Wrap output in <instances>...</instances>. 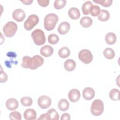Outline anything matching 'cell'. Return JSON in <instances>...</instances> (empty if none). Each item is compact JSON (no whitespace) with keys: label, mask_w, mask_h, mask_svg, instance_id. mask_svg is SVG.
<instances>
[{"label":"cell","mask_w":120,"mask_h":120,"mask_svg":"<svg viewBox=\"0 0 120 120\" xmlns=\"http://www.w3.org/2000/svg\"><path fill=\"white\" fill-rule=\"evenodd\" d=\"M44 61V59L38 55H34L32 57L25 56L22 59L21 66L24 68H30L34 70L41 66Z\"/></svg>","instance_id":"cell-1"},{"label":"cell","mask_w":120,"mask_h":120,"mask_svg":"<svg viewBox=\"0 0 120 120\" xmlns=\"http://www.w3.org/2000/svg\"><path fill=\"white\" fill-rule=\"evenodd\" d=\"M59 17L54 13L47 14L44 18V28L47 31L53 30L58 22Z\"/></svg>","instance_id":"cell-2"},{"label":"cell","mask_w":120,"mask_h":120,"mask_svg":"<svg viewBox=\"0 0 120 120\" xmlns=\"http://www.w3.org/2000/svg\"><path fill=\"white\" fill-rule=\"evenodd\" d=\"M31 37L34 43L37 45H41L45 43V33L40 29H37L33 31L31 33Z\"/></svg>","instance_id":"cell-3"},{"label":"cell","mask_w":120,"mask_h":120,"mask_svg":"<svg viewBox=\"0 0 120 120\" xmlns=\"http://www.w3.org/2000/svg\"><path fill=\"white\" fill-rule=\"evenodd\" d=\"M104 110L103 102L100 99H95L92 103L90 107V112L92 114L95 116L101 115Z\"/></svg>","instance_id":"cell-4"},{"label":"cell","mask_w":120,"mask_h":120,"mask_svg":"<svg viewBox=\"0 0 120 120\" xmlns=\"http://www.w3.org/2000/svg\"><path fill=\"white\" fill-rule=\"evenodd\" d=\"M17 30V25L13 21L8 22L3 28L4 35L8 38L14 36Z\"/></svg>","instance_id":"cell-5"},{"label":"cell","mask_w":120,"mask_h":120,"mask_svg":"<svg viewBox=\"0 0 120 120\" xmlns=\"http://www.w3.org/2000/svg\"><path fill=\"white\" fill-rule=\"evenodd\" d=\"M39 22V18L38 15L32 14L29 16L24 22V28L27 30H31Z\"/></svg>","instance_id":"cell-6"},{"label":"cell","mask_w":120,"mask_h":120,"mask_svg":"<svg viewBox=\"0 0 120 120\" xmlns=\"http://www.w3.org/2000/svg\"><path fill=\"white\" fill-rule=\"evenodd\" d=\"M79 60L84 64H89L93 60V55L91 52L88 49H82L78 53Z\"/></svg>","instance_id":"cell-7"},{"label":"cell","mask_w":120,"mask_h":120,"mask_svg":"<svg viewBox=\"0 0 120 120\" xmlns=\"http://www.w3.org/2000/svg\"><path fill=\"white\" fill-rule=\"evenodd\" d=\"M38 106L43 109H47L49 107L52 103L51 99L47 96L43 95L39 97L38 100Z\"/></svg>","instance_id":"cell-8"},{"label":"cell","mask_w":120,"mask_h":120,"mask_svg":"<svg viewBox=\"0 0 120 120\" xmlns=\"http://www.w3.org/2000/svg\"><path fill=\"white\" fill-rule=\"evenodd\" d=\"M25 13L24 11L20 8L16 9L14 10L12 14V17L14 20L18 22L22 21L25 17Z\"/></svg>","instance_id":"cell-9"},{"label":"cell","mask_w":120,"mask_h":120,"mask_svg":"<svg viewBox=\"0 0 120 120\" xmlns=\"http://www.w3.org/2000/svg\"><path fill=\"white\" fill-rule=\"evenodd\" d=\"M81 94L79 90L76 89L71 90L68 94V97L71 102H76L80 98Z\"/></svg>","instance_id":"cell-10"},{"label":"cell","mask_w":120,"mask_h":120,"mask_svg":"<svg viewBox=\"0 0 120 120\" xmlns=\"http://www.w3.org/2000/svg\"><path fill=\"white\" fill-rule=\"evenodd\" d=\"M95 95V91L92 88L86 87L82 91V97L87 100L92 99L94 97Z\"/></svg>","instance_id":"cell-11"},{"label":"cell","mask_w":120,"mask_h":120,"mask_svg":"<svg viewBox=\"0 0 120 120\" xmlns=\"http://www.w3.org/2000/svg\"><path fill=\"white\" fill-rule=\"evenodd\" d=\"M53 52V48L49 45H45L42 47L40 50V54L45 57H49L51 56Z\"/></svg>","instance_id":"cell-12"},{"label":"cell","mask_w":120,"mask_h":120,"mask_svg":"<svg viewBox=\"0 0 120 120\" xmlns=\"http://www.w3.org/2000/svg\"><path fill=\"white\" fill-rule=\"evenodd\" d=\"M70 28V25L68 22H63L59 25L58 31L61 35H65L69 31Z\"/></svg>","instance_id":"cell-13"},{"label":"cell","mask_w":120,"mask_h":120,"mask_svg":"<svg viewBox=\"0 0 120 120\" xmlns=\"http://www.w3.org/2000/svg\"><path fill=\"white\" fill-rule=\"evenodd\" d=\"M19 103L18 101L14 98L8 99L6 102L7 108L10 111H13L16 109L18 107Z\"/></svg>","instance_id":"cell-14"},{"label":"cell","mask_w":120,"mask_h":120,"mask_svg":"<svg viewBox=\"0 0 120 120\" xmlns=\"http://www.w3.org/2000/svg\"><path fill=\"white\" fill-rule=\"evenodd\" d=\"M24 118L26 120H32L36 119L37 113L35 110L29 108L26 109L23 113Z\"/></svg>","instance_id":"cell-15"},{"label":"cell","mask_w":120,"mask_h":120,"mask_svg":"<svg viewBox=\"0 0 120 120\" xmlns=\"http://www.w3.org/2000/svg\"><path fill=\"white\" fill-rule=\"evenodd\" d=\"M68 14L69 17L73 20H77L80 17L79 10L75 7L71 8L69 9Z\"/></svg>","instance_id":"cell-16"},{"label":"cell","mask_w":120,"mask_h":120,"mask_svg":"<svg viewBox=\"0 0 120 120\" xmlns=\"http://www.w3.org/2000/svg\"><path fill=\"white\" fill-rule=\"evenodd\" d=\"M64 66L65 69L67 71L71 72L75 69L76 67V63L73 60L68 59L65 61Z\"/></svg>","instance_id":"cell-17"},{"label":"cell","mask_w":120,"mask_h":120,"mask_svg":"<svg viewBox=\"0 0 120 120\" xmlns=\"http://www.w3.org/2000/svg\"><path fill=\"white\" fill-rule=\"evenodd\" d=\"M80 22L82 27L86 28L91 26L92 24L93 21L92 19L89 16H84L80 19Z\"/></svg>","instance_id":"cell-18"},{"label":"cell","mask_w":120,"mask_h":120,"mask_svg":"<svg viewBox=\"0 0 120 120\" xmlns=\"http://www.w3.org/2000/svg\"><path fill=\"white\" fill-rule=\"evenodd\" d=\"M48 120H58L59 115L58 112L54 109L52 108L49 110L46 113Z\"/></svg>","instance_id":"cell-19"},{"label":"cell","mask_w":120,"mask_h":120,"mask_svg":"<svg viewBox=\"0 0 120 120\" xmlns=\"http://www.w3.org/2000/svg\"><path fill=\"white\" fill-rule=\"evenodd\" d=\"M116 36L113 32H109L105 36V42L109 45L114 44L116 42Z\"/></svg>","instance_id":"cell-20"},{"label":"cell","mask_w":120,"mask_h":120,"mask_svg":"<svg viewBox=\"0 0 120 120\" xmlns=\"http://www.w3.org/2000/svg\"><path fill=\"white\" fill-rule=\"evenodd\" d=\"M69 103L68 101L64 98L61 99L58 102V107L61 111H66L69 108Z\"/></svg>","instance_id":"cell-21"},{"label":"cell","mask_w":120,"mask_h":120,"mask_svg":"<svg viewBox=\"0 0 120 120\" xmlns=\"http://www.w3.org/2000/svg\"><path fill=\"white\" fill-rule=\"evenodd\" d=\"M110 16V13L108 11L102 9L101 10L99 15H98V19L100 21L105 22L109 20Z\"/></svg>","instance_id":"cell-22"},{"label":"cell","mask_w":120,"mask_h":120,"mask_svg":"<svg viewBox=\"0 0 120 120\" xmlns=\"http://www.w3.org/2000/svg\"><path fill=\"white\" fill-rule=\"evenodd\" d=\"M58 54L60 58L63 59L67 58L69 56L70 51L67 47H62L59 50Z\"/></svg>","instance_id":"cell-23"},{"label":"cell","mask_w":120,"mask_h":120,"mask_svg":"<svg viewBox=\"0 0 120 120\" xmlns=\"http://www.w3.org/2000/svg\"><path fill=\"white\" fill-rule=\"evenodd\" d=\"M92 3L90 1H87L85 2L82 5V13L84 15H88L90 13V9L92 6Z\"/></svg>","instance_id":"cell-24"},{"label":"cell","mask_w":120,"mask_h":120,"mask_svg":"<svg viewBox=\"0 0 120 120\" xmlns=\"http://www.w3.org/2000/svg\"><path fill=\"white\" fill-rule=\"evenodd\" d=\"M103 54L105 58L107 59L111 60L114 57L115 52L112 49L107 47L104 50Z\"/></svg>","instance_id":"cell-25"},{"label":"cell","mask_w":120,"mask_h":120,"mask_svg":"<svg viewBox=\"0 0 120 120\" xmlns=\"http://www.w3.org/2000/svg\"><path fill=\"white\" fill-rule=\"evenodd\" d=\"M119 94L120 91L118 89H113L109 92V97L112 100L117 101L119 100Z\"/></svg>","instance_id":"cell-26"},{"label":"cell","mask_w":120,"mask_h":120,"mask_svg":"<svg viewBox=\"0 0 120 120\" xmlns=\"http://www.w3.org/2000/svg\"><path fill=\"white\" fill-rule=\"evenodd\" d=\"M21 104L24 106H30L31 105L33 100L32 98L29 97H23L20 100Z\"/></svg>","instance_id":"cell-27"},{"label":"cell","mask_w":120,"mask_h":120,"mask_svg":"<svg viewBox=\"0 0 120 120\" xmlns=\"http://www.w3.org/2000/svg\"><path fill=\"white\" fill-rule=\"evenodd\" d=\"M101 9L100 7L98 5H92L91 7L90 13L92 16H97L100 13Z\"/></svg>","instance_id":"cell-28"},{"label":"cell","mask_w":120,"mask_h":120,"mask_svg":"<svg viewBox=\"0 0 120 120\" xmlns=\"http://www.w3.org/2000/svg\"><path fill=\"white\" fill-rule=\"evenodd\" d=\"M67 3L66 0H55L54 2V7L56 9H60L65 7Z\"/></svg>","instance_id":"cell-29"},{"label":"cell","mask_w":120,"mask_h":120,"mask_svg":"<svg viewBox=\"0 0 120 120\" xmlns=\"http://www.w3.org/2000/svg\"><path fill=\"white\" fill-rule=\"evenodd\" d=\"M48 41L50 44L55 45L59 41V38L56 34H52L48 36Z\"/></svg>","instance_id":"cell-30"},{"label":"cell","mask_w":120,"mask_h":120,"mask_svg":"<svg viewBox=\"0 0 120 120\" xmlns=\"http://www.w3.org/2000/svg\"><path fill=\"white\" fill-rule=\"evenodd\" d=\"M94 2L101 5L102 6L105 7H110L112 2V0H93Z\"/></svg>","instance_id":"cell-31"},{"label":"cell","mask_w":120,"mask_h":120,"mask_svg":"<svg viewBox=\"0 0 120 120\" xmlns=\"http://www.w3.org/2000/svg\"><path fill=\"white\" fill-rule=\"evenodd\" d=\"M9 118L10 120H21L22 119L21 114L17 111H14L9 114Z\"/></svg>","instance_id":"cell-32"},{"label":"cell","mask_w":120,"mask_h":120,"mask_svg":"<svg viewBox=\"0 0 120 120\" xmlns=\"http://www.w3.org/2000/svg\"><path fill=\"white\" fill-rule=\"evenodd\" d=\"M8 75L7 74L3 72V71H1L0 72V82L1 83L5 82L8 80Z\"/></svg>","instance_id":"cell-33"},{"label":"cell","mask_w":120,"mask_h":120,"mask_svg":"<svg viewBox=\"0 0 120 120\" xmlns=\"http://www.w3.org/2000/svg\"><path fill=\"white\" fill-rule=\"evenodd\" d=\"M37 2L40 6L43 7H47L49 4V0H38Z\"/></svg>","instance_id":"cell-34"},{"label":"cell","mask_w":120,"mask_h":120,"mask_svg":"<svg viewBox=\"0 0 120 120\" xmlns=\"http://www.w3.org/2000/svg\"><path fill=\"white\" fill-rule=\"evenodd\" d=\"M60 120H70V116L69 114L68 113H65L61 115Z\"/></svg>","instance_id":"cell-35"},{"label":"cell","mask_w":120,"mask_h":120,"mask_svg":"<svg viewBox=\"0 0 120 120\" xmlns=\"http://www.w3.org/2000/svg\"><path fill=\"white\" fill-rule=\"evenodd\" d=\"M21 1L22 2L24 5H30L32 3L33 0H21Z\"/></svg>","instance_id":"cell-36"},{"label":"cell","mask_w":120,"mask_h":120,"mask_svg":"<svg viewBox=\"0 0 120 120\" xmlns=\"http://www.w3.org/2000/svg\"><path fill=\"white\" fill-rule=\"evenodd\" d=\"M38 120H48L46 113H44L41 114L38 118Z\"/></svg>","instance_id":"cell-37"}]
</instances>
